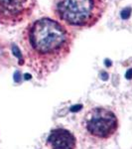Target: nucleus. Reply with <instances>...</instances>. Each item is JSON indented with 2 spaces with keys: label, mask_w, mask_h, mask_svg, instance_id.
<instances>
[{
  "label": "nucleus",
  "mask_w": 132,
  "mask_h": 149,
  "mask_svg": "<svg viewBox=\"0 0 132 149\" xmlns=\"http://www.w3.org/2000/svg\"><path fill=\"white\" fill-rule=\"evenodd\" d=\"M74 34L57 19L41 17L23 29L21 45L28 66L39 76H47L68 57Z\"/></svg>",
  "instance_id": "nucleus-1"
},
{
  "label": "nucleus",
  "mask_w": 132,
  "mask_h": 149,
  "mask_svg": "<svg viewBox=\"0 0 132 149\" xmlns=\"http://www.w3.org/2000/svg\"><path fill=\"white\" fill-rule=\"evenodd\" d=\"M106 0H54V16L66 26L90 28L106 11Z\"/></svg>",
  "instance_id": "nucleus-2"
},
{
  "label": "nucleus",
  "mask_w": 132,
  "mask_h": 149,
  "mask_svg": "<svg viewBox=\"0 0 132 149\" xmlns=\"http://www.w3.org/2000/svg\"><path fill=\"white\" fill-rule=\"evenodd\" d=\"M86 131L97 138H109L117 129V118L112 111L105 109H94L85 117Z\"/></svg>",
  "instance_id": "nucleus-3"
},
{
  "label": "nucleus",
  "mask_w": 132,
  "mask_h": 149,
  "mask_svg": "<svg viewBox=\"0 0 132 149\" xmlns=\"http://www.w3.org/2000/svg\"><path fill=\"white\" fill-rule=\"evenodd\" d=\"M37 7V0H0V24L16 26L26 22Z\"/></svg>",
  "instance_id": "nucleus-4"
},
{
  "label": "nucleus",
  "mask_w": 132,
  "mask_h": 149,
  "mask_svg": "<svg viewBox=\"0 0 132 149\" xmlns=\"http://www.w3.org/2000/svg\"><path fill=\"white\" fill-rule=\"evenodd\" d=\"M47 145L50 149H76V140L69 130L57 128L50 133Z\"/></svg>",
  "instance_id": "nucleus-5"
}]
</instances>
